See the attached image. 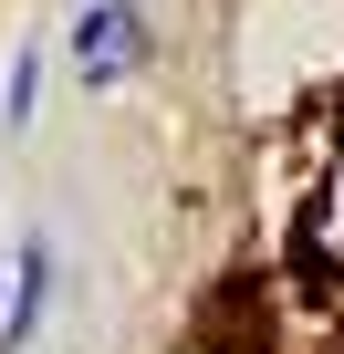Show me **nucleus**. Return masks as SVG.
I'll use <instances>...</instances> for the list:
<instances>
[{
  "mask_svg": "<svg viewBox=\"0 0 344 354\" xmlns=\"http://www.w3.org/2000/svg\"><path fill=\"white\" fill-rule=\"evenodd\" d=\"M136 63H146V0H84V21H73V73H84V94H115Z\"/></svg>",
  "mask_w": 344,
  "mask_h": 354,
  "instance_id": "1",
  "label": "nucleus"
},
{
  "mask_svg": "<svg viewBox=\"0 0 344 354\" xmlns=\"http://www.w3.org/2000/svg\"><path fill=\"white\" fill-rule=\"evenodd\" d=\"M42 302H53V240H21V281H11V313H0V354H21L42 333Z\"/></svg>",
  "mask_w": 344,
  "mask_h": 354,
  "instance_id": "2",
  "label": "nucleus"
},
{
  "mask_svg": "<svg viewBox=\"0 0 344 354\" xmlns=\"http://www.w3.org/2000/svg\"><path fill=\"white\" fill-rule=\"evenodd\" d=\"M32 94H42V53H11V94H0V115L32 125Z\"/></svg>",
  "mask_w": 344,
  "mask_h": 354,
  "instance_id": "3",
  "label": "nucleus"
}]
</instances>
